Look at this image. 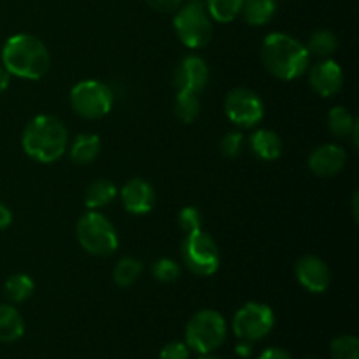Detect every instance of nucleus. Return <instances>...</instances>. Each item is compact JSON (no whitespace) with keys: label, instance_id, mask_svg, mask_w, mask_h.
<instances>
[{"label":"nucleus","instance_id":"obj_1","mask_svg":"<svg viewBox=\"0 0 359 359\" xmlns=\"http://www.w3.org/2000/svg\"><path fill=\"white\" fill-rule=\"evenodd\" d=\"M262 62L273 77L280 81H294L304 76L311 63L305 44L284 32H272L262 44Z\"/></svg>","mask_w":359,"mask_h":359},{"label":"nucleus","instance_id":"obj_2","mask_svg":"<svg viewBox=\"0 0 359 359\" xmlns=\"http://www.w3.org/2000/svg\"><path fill=\"white\" fill-rule=\"evenodd\" d=\"M69 132L62 119L51 114H39L25 126L21 146L39 163H55L65 154Z\"/></svg>","mask_w":359,"mask_h":359},{"label":"nucleus","instance_id":"obj_3","mask_svg":"<svg viewBox=\"0 0 359 359\" xmlns=\"http://www.w3.org/2000/svg\"><path fill=\"white\" fill-rule=\"evenodd\" d=\"M2 63L11 76L37 81L48 74L51 55L44 42L35 35L16 34L4 44Z\"/></svg>","mask_w":359,"mask_h":359},{"label":"nucleus","instance_id":"obj_4","mask_svg":"<svg viewBox=\"0 0 359 359\" xmlns=\"http://www.w3.org/2000/svg\"><path fill=\"white\" fill-rule=\"evenodd\" d=\"M228 326L223 316L212 309H203L196 312L186 325L184 342L189 351L203 356L216 353L224 344Z\"/></svg>","mask_w":359,"mask_h":359},{"label":"nucleus","instance_id":"obj_5","mask_svg":"<svg viewBox=\"0 0 359 359\" xmlns=\"http://www.w3.org/2000/svg\"><path fill=\"white\" fill-rule=\"evenodd\" d=\"M174 30L179 41L189 49H200L212 39V18L207 13L203 0H188L182 2L175 11Z\"/></svg>","mask_w":359,"mask_h":359},{"label":"nucleus","instance_id":"obj_6","mask_svg":"<svg viewBox=\"0 0 359 359\" xmlns=\"http://www.w3.org/2000/svg\"><path fill=\"white\" fill-rule=\"evenodd\" d=\"M76 235L81 248L91 256H111L119 245L114 224L98 210H90L77 221Z\"/></svg>","mask_w":359,"mask_h":359},{"label":"nucleus","instance_id":"obj_7","mask_svg":"<svg viewBox=\"0 0 359 359\" xmlns=\"http://www.w3.org/2000/svg\"><path fill=\"white\" fill-rule=\"evenodd\" d=\"M114 104L112 90L98 79H84L70 90V105L84 119H100L111 112Z\"/></svg>","mask_w":359,"mask_h":359},{"label":"nucleus","instance_id":"obj_8","mask_svg":"<svg viewBox=\"0 0 359 359\" xmlns=\"http://www.w3.org/2000/svg\"><path fill=\"white\" fill-rule=\"evenodd\" d=\"M181 256L186 269L198 277H210L219 269L221 255L216 241L203 230L186 235Z\"/></svg>","mask_w":359,"mask_h":359},{"label":"nucleus","instance_id":"obj_9","mask_svg":"<svg viewBox=\"0 0 359 359\" xmlns=\"http://www.w3.org/2000/svg\"><path fill=\"white\" fill-rule=\"evenodd\" d=\"M276 326V314L266 304L259 302H249L242 305L233 316V328L235 337L238 340H248V342H258L265 339Z\"/></svg>","mask_w":359,"mask_h":359},{"label":"nucleus","instance_id":"obj_10","mask_svg":"<svg viewBox=\"0 0 359 359\" xmlns=\"http://www.w3.org/2000/svg\"><path fill=\"white\" fill-rule=\"evenodd\" d=\"M226 118L238 128H252L265 114V107L258 95L249 88H235L224 100Z\"/></svg>","mask_w":359,"mask_h":359},{"label":"nucleus","instance_id":"obj_11","mask_svg":"<svg viewBox=\"0 0 359 359\" xmlns=\"http://www.w3.org/2000/svg\"><path fill=\"white\" fill-rule=\"evenodd\" d=\"M294 276L300 286H304L309 293H325L332 284V270L319 256L307 255L302 256L294 265Z\"/></svg>","mask_w":359,"mask_h":359},{"label":"nucleus","instance_id":"obj_12","mask_svg":"<svg viewBox=\"0 0 359 359\" xmlns=\"http://www.w3.org/2000/svg\"><path fill=\"white\" fill-rule=\"evenodd\" d=\"M209 83V67L205 60L196 55L184 56L175 67L174 86L177 91H191V93H202Z\"/></svg>","mask_w":359,"mask_h":359},{"label":"nucleus","instance_id":"obj_13","mask_svg":"<svg viewBox=\"0 0 359 359\" xmlns=\"http://www.w3.org/2000/svg\"><path fill=\"white\" fill-rule=\"evenodd\" d=\"M311 88L321 97L330 98L339 93L344 86V70L335 60L326 58L316 63L309 74Z\"/></svg>","mask_w":359,"mask_h":359},{"label":"nucleus","instance_id":"obj_14","mask_svg":"<svg viewBox=\"0 0 359 359\" xmlns=\"http://www.w3.org/2000/svg\"><path fill=\"white\" fill-rule=\"evenodd\" d=\"M121 202L126 212L133 214V216H144L153 210L156 193H154L153 186L144 179H130L121 188Z\"/></svg>","mask_w":359,"mask_h":359},{"label":"nucleus","instance_id":"obj_15","mask_svg":"<svg viewBox=\"0 0 359 359\" xmlns=\"http://www.w3.org/2000/svg\"><path fill=\"white\" fill-rule=\"evenodd\" d=\"M346 149L339 144H323L309 156V168L318 177H333L346 167Z\"/></svg>","mask_w":359,"mask_h":359},{"label":"nucleus","instance_id":"obj_16","mask_svg":"<svg viewBox=\"0 0 359 359\" xmlns=\"http://www.w3.org/2000/svg\"><path fill=\"white\" fill-rule=\"evenodd\" d=\"M248 144L251 153L263 161H273L283 154V140L276 132L269 128L256 130L249 137Z\"/></svg>","mask_w":359,"mask_h":359},{"label":"nucleus","instance_id":"obj_17","mask_svg":"<svg viewBox=\"0 0 359 359\" xmlns=\"http://www.w3.org/2000/svg\"><path fill=\"white\" fill-rule=\"evenodd\" d=\"M328 128L339 139H351L353 146L358 147V119L346 107H333L328 112Z\"/></svg>","mask_w":359,"mask_h":359},{"label":"nucleus","instance_id":"obj_18","mask_svg":"<svg viewBox=\"0 0 359 359\" xmlns=\"http://www.w3.org/2000/svg\"><path fill=\"white\" fill-rule=\"evenodd\" d=\"M25 333V319L16 307L0 304V342L13 344Z\"/></svg>","mask_w":359,"mask_h":359},{"label":"nucleus","instance_id":"obj_19","mask_svg":"<svg viewBox=\"0 0 359 359\" xmlns=\"http://www.w3.org/2000/svg\"><path fill=\"white\" fill-rule=\"evenodd\" d=\"M102 142L95 133H81L76 137L70 147V160L76 165H88L95 161L100 154Z\"/></svg>","mask_w":359,"mask_h":359},{"label":"nucleus","instance_id":"obj_20","mask_svg":"<svg viewBox=\"0 0 359 359\" xmlns=\"http://www.w3.org/2000/svg\"><path fill=\"white\" fill-rule=\"evenodd\" d=\"M116 196H118V188L114 182L107 181V179H98L88 186L86 193H84V205L90 210H98L109 205Z\"/></svg>","mask_w":359,"mask_h":359},{"label":"nucleus","instance_id":"obj_21","mask_svg":"<svg viewBox=\"0 0 359 359\" xmlns=\"http://www.w3.org/2000/svg\"><path fill=\"white\" fill-rule=\"evenodd\" d=\"M277 11V0H244L242 16L252 27L266 25Z\"/></svg>","mask_w":359,"mask_h":359},{"label":"nucleus","instance_id":"obj_22","mask_svg":"<svg viewBox=\"0 0 359 359\" xmlns=\"http://www.w3.org/2000/svg\"><path fill=\"white\" fill-rule=\"evenodd\" d=\"M305 48H307L311 58L312 56H316L319 60L332 58L333 53L339 48V39L330 30H316L309 37V42L305 44Z\"/></svg>","mask_w":359,"mask_h":359},{"label":"nucleus","instance_id":"obj_23","mask_svg":"<svg viewBox=\"0 0 359 359\" xmlns=\"http://www.w3.org/2000/svg\"><path fill=\"white\" fill-rule=\"evenodd\" d=\"M4 290H6V297L13 304H23V302H27L34 294L35 283L27 273H14V276H11L6 280Z\"/></svg>","mask_w":359,"mask_h":359},{"label":"nucleus","instance_id":"obj_24","mask_svg":"<svg viewBox=\"0 0 359 359\" xmlns=\"http://www.w3.org/2000/svg\"><path fill=\"white\" fill-rule=\"evenodd\" d=\"M144 265L142 262L135 258H130V256H125V258L119 259L114 266V272H112V277H114L116 286L119 287H130L132 284H135L139 280V277L142 276Z\"/></svg>","mask_w":359,"mask_h":359},{"label":"nucleus","instance_id":"obj_25","mask_svg":"<svg viewBox=\"0 0 359 359\" xmlns=\"http://www.w3.org/2000/svg\"><path fill=\"white\" fill-rule=\"evenodd\" d=\"M207 13L217 23H230L242 13L244 0H203Z\"/></svg>","mask_w":359,"mask_h":359},{"label":"nucleus","instance_id":"obj_26","mask_svg":"<svg viewBox=\"0 0 359 359\" xmlns=\"http://www.w3.org/2000/svg\"><path fill=\"white\" fill-rule=\"evenodd\" d=\"M200 98L198 93L191 91H177L174 102V112L182 123H193L200 114Z\"/></svg>","mask_w":359,"mask_h":359},{"label":"nucleus","instance_id":"obj_27","mask_svg":"<svg viewBox=\"0 0 359 359\" xmlns=\"http://www.w3.org/2000/svg\"><path fill=\"white\" fill-rule=\"evenodd\" d=\"M332 359H359V340L356 335H340L330 346Z\"/></svg>","mask_w":359,"mask_h":359},{"label":"nucleus","instance_id":"obj_28","mask_svg":"<svg viewBox=\"0 0 359 359\" xmlns=\"http://www.w3.org/2000/svg\"><path fill=\"white\" fill-rule=\"evenodd\" d=\"M151 273H153V277L158 283L168 284L179 279V276H181V266L172 258H160L151 266Z\"/></svg>","mask_w":359,"mask_h":359},{"label":"nucleus","instance_id":"obj_29","mask_svg":"<svg viewBox=\"0 0 359 359\" xmlns=\"http://www.w3.org/2000/svg\"><path fill=\"white\" fill-rule=\"evenodd\" d=\"M244 146H245V137L244 133L238 132V130H231V132H228L226 135L221 139V144H219L221 153L228 158L241 156L242 151H244Z\"/></svg>","mask_w":359,"mask_h":359},{"label":"nucleus","instance_id":"obj_30","mask_svg":"<svg viewBox=\"0 0 359 359\" xmlns=\"http://www.w3.org/2000/svg\"><path fill=\"white\" fill-rule=\"evenodd\" d=\"M177 221L179 226H181V230L184 231L186 235L202 230V214H200V210L195 209V207H184V209L179 212Z\"/></svg>","mask_w":359,"mask_h":359},{"label":"nucleus","instance_id":"obj_31","mask_svg":"<svg viewBox=\"0 0 359 359\" xmlns=\"http://www.w3.org/2000/svg\"><path fill=\"white\" fill-rule=\"evenodd\" d=\"M189 347L186 342H170L161 349L160 359H189Z\"/></svg>","mask_w":359,"mask_h":359},{"label":"nucleus","instance_id":"obj_32","mask_svg":"<svg viewBox=\"0 0 359 359\" xmlns=\"http://www.w3.org/2000/svg\"><path fill=\"white\" fill-rule=\"evenodd\" d=\"M182 2L184 0H146L147 6L158 13H174L181 7Z\"/></svg>","mask_w":359,"mask_h":359},{"label":"nucleus","instance_id":"obj_33","mask_svg":"<svg viewBox=\"0 0 359 359\" xmlns=\"http://www.w3.org/2000/svg\"><path fill=\"white\" fill-rule=\"evenodd\" d=\"M258 359H293V356L283 347H269L259 354Z\"/></svg>","mask_w":359,"mask_h":359},{"label":"nucleus","instance_id":"obj_34","mask_svg":"<svg viewBox=\"0 0 359 359\" xmlns=\"http://www.w3.org/2000/svg\"><path fill=\"white\" fill-rule=\"evenodd\" d=\"M13 223V212L9 210V207L0 203V231L6 230Z\"/></svg>","mask_w":359,"mask_h":359},{"label":"nucleus","instance_id":"obj_35","mask_svg":"<svg viewBox=\"0 0 359 359\" xmlns=\"http://www.w3.org/2000/svg\"><path fill=\"white\" fill-rule=\"evenodd\" d=\"M235 353H237L238 358L248 359L252 354V342H248V340H238L237 347H235Z\"/></svg>","mask_w":359,"mask_h":359},{"label":"nucleus","instance_id":"obj_36","mask_svg":"<svg viewBox=\"0 0 359 359\" xmlns=\"http://www.w3.org/2000/svg\"><path fill=\"white\" fill-rule=\"evenodd\" d=\"M9 83H11V74L7 72L4 67H0V95L9 88Z\"/></svg>","mask_w":359,"mask_h":359},{"label":"nucleus","instance_id":"obj_37","mask_svg":"<svg viewBox=\"0 0 359 359\" xmlns=\"http://www.w3.org/2000/svg\"><path fill=\"white\" fill-rule=\"evenodd\" d=\"M353 210H354V219H358V193L353 198Z\"/></svg>","mask_w":359,"mask_h":359},{"label":"nucleus","instance_id":"obj_38","mask_svg":"<svg viewBox=\"0 0 359 359\" xmlns=\"http://www.w3.org/2000/svg\"><path fill=\"white\" fill-rule=\"evenodd\" d=\"M200 359H223V358L214 356V354H203V356H200Z\"/></svg>","mask_w":359,"mask_h":359},{"label":"nucleus","instance_id":"obj_39","mask_svg":"<svg viewBox=\"0 0 359 359\" xmlns=\"http://www.w3.org/2000/svg\"><path fill=\"white\" fill-rule=\"evenodd\" d=\"M302 359H319V358H314V356H307V358H302Z\"/></svg>","mask_w":359,"mask_h":359}]
</instances>
